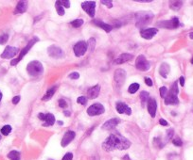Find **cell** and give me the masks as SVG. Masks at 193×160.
I'll return each mask as SVG.
<instances>
[{
    "label": "cell",
    "mask_w": 193,
    "mask_h": 160,
    "mask_svg": "<svg viewBox=\"0 0 193 160\" xmlns=\"http://www.w3.org/2000/svg\"><path fill=\"white\" fill-rule=\"evenodd\" d=\"M130 140L117 133L111 134L102 143V148L107 152L114 150H126L130 148Z\"/></svg>",
    "instance_id": "obj_1"
},
{
    "label": "cell",
    "mask_w": 193,
    "mask_h": 160,
    "mask_svg": "<svg viewBox=\"0 0 193 160\" xmlns=\"http://www.w3.org/2000/svg\"><path fill=\"white\" fill-rule=\"evenodd\" d=\"M178 92H179V89L177 86V81L173 83L170 92H168L166 97H165V104L166 105H177L179 103V99H178Z\"/></svg>",
    "instance_id": "obj_2"
},
{
    "label": "cell",
    "mask_w": 193,
    "mask_h": 160,
    "mask_svg": "<svg viewBox=\"0 0 193 160\" xmlns=\"http://www.w3.org/2000/svg\"><path fill=\"white\" fill-rule=\"evenodd\" d=\"M27 71L29 76H39L44 72V67L42 63L38 60L31 61L27 66Z\"/></svg>",
    "instance_id": "obj_3"
},
{
    "label": "cell",
    "mask_w": 193,
    "mask_h": 160,
    "mask_svg": "<svg viewBox=\"0 0 193 160\" xmlns=\"http://www.w3.org/2000/svg\"><path fill=\"white\" fill-rule=\"evenodd\" d=\"M153 18V14L149 11H142L139 12L136 15V25L137 27H143L147 25L149 23L152 22Z\"/></svg>",
    "instance_id": "obj_4"
},
{
    "label": "cell",
    "mask_w": 193,
    "mask_h": 160,
    "mask_svg": "<svg viewBox=\"0 0 193 160\" xmlns=\"http://www.w3.org/2000/svg\"><path fill=\"white\" fill-rule=\"evenodd\" d=\"M38 41V38H33L31 41H28V43L27 45V46L26 47H24L22 50H21V53H20V55H19V57H17V59H14V60H12L11 61H10V65H12V66H15L23 57H24V56H26L27 55V53L31 50V48L34 45V43Z\"/></svg>",
    "instance_id": "obj_5"
},
{
    "label": "cell",
    "mask_w": 193,
    "mask_h": 160,
    "mask_svg": "<svg viewBox=\"0 0 193 160\" xmlns=\"http://www.w3.org/2000/svg\"><path fill=\"white\" fill-rule=\"evenodd\" d=\"M136 67L140 71H148L151 68V63L147 60L143 55H140L136 60Z\"/></svg>",
    "instance_id": "obj_6"
},
{
    "label": "cell",
    "mask_w": 193,
    "mask_h": 160,
    "mask_svg": "<svg viewBox=\"0 0 193 160\" xmlns=\"http://www.w3.org/2000/svg\"><path fill=\"white\" fill-rule=\"evenodd\" d=\"M158 26L160 27H163V28H170V29H172V28H177L178 26L180 25V22H179V19L177 17H174L170 20H168V21H162V22H159L157 24Z\"/></svg>",
    "instance_id": "obj_7"
},
{
    "label": "cell",
    "mask_w": 193,
    "mask_h": 160,
    "mask_svg": "<svg viewBox=\"0 0 193 160\" xmlns=\"http://www.w3.org/2000/svg\"><path fill=\"white\" fill-rule=\"evenodd\" d=\"M105 111V108L103 107L101 104L99 103H97V104H94L92 105L91 107H89L87 108V114L89 116H97V115H100L102 113H104Z\"/></svg>",
    "instance_id": "obj_8"
},
{
    "label": "cell",
    "mask_w": 193,
    "mask_h": 160,
    "mask_svg": "<svg viewBox=\"0 0 193 160\" xmlns=\"http://www.w3.org/2000/svg\"><path fill=\"white\" fill-rule=\"evenodd\" d=\"M74 53H75V56L76 57H82L83 56L86 51H87V42L82 41H79L77 42L75 45H74Z\"/></svg>",
    "instance_id": "obj_9"
},
{
    "label": "cell",
    "mask_w": 193,
    "mask_h": 160,
    "mask_svg": "<svg viewBox=\"0 0 193 160\" xmlns=\"http://www.w3.org/2000/svg\"><path fill=\"white\" fill-rule=\"evenodd\" d=\"M82 8L85 10V12L89 16H95V10H96V2L95 1H85L82 3Z\"/></svg>",
    "instance_id": "obj_10"
},
{
    "label": "cell",
    "mask_w": 193,
    "mask_h": 160,
    "mask_svg": "<svg viewBox=\"0 0 193 160\" xmlns=\"http://www.w3.org/2000/svg\"><path fill=\"white\" fill-rule=\"evenodd\" d=\"M114 79L115 81V83L118 86H122L125 82L126 79V72L123 69H117L115 72V76H114Z\"/></svg>",
    "instance_id": "obj_11"
},
{
    "label": "cell",
    "mask_w": 193,
    "mask_h": 160,
    "mask_svg": "<svg viewBox=\"0 0 193 160\" xmlns=\"http://www.w3.org/2000/svg\"><path fill=\"white\" fill-rule=\"evenodd\" d=\"M19 52V49L17 47H13V46H7L4 50V52L1 54V57L2 59H5V60H8V59H12L14 57L17 53Z\"/></svg>",
    "instance_id": "obj_12"
},
{
    "label": "cell",
    "mask_w": 193,
    "mask_h": 160,
    "mask_svg": "<svg viewBox=\"0 0 193 160\" xmlns=\"http://www.w3.org/2000/svg\"><path fill=\"white\" fill-rule=\"evenodd\" d=\"M48 56L53 57V59H61L64 57V52L63 50L56 45H51L48 48Z\"/></svg>",
    "instance_id": "obj_13"
},
{
    "label": "cell",
    "mask_w": 193,
    "mask_h": 160,
    "mask_svg": "<svg viewBox=\"0 0 193 160\" xmlns=\"http://www.w3.org/2000/svg\"><path fill=\"white\" fill-rule=\"evenodd\" d=\"M158 32L157 28H146V29H142L140 31V35L142 38L146 40H151L153 39Z\"/></svg>",
    "instance_id": "obj_14"
},
{
    "label": "cell",
    "mask_w": 193,
    "mask_h": 160,
    "mask_svg": "<svg viewBox=\"0 0 193 160\" xmlns=\"http://www.w3.org/2000/svg\"><path fill=\"white\" fill-rule=\"evenodd\" d=\"M76 137V133L74 132V131H67V132L65 134L63 139H62V142H61V145L63 147H66L67 145L75 139Z\"/></svg>",
    "instance_id": "obj_15"
},
{
    "label": "cell",
    "mask_w": 193,
    "mask_h": 160,
    "mask_svg": "<svg viewBox=\"0 0 193 160\" xmlns=\"http://www.w3.org/2000/svg\"><path fill=\"white\" fill-rule=\"evenodd\" d=\"M115 108H116V111L120 114H123V113H125L127 115L132 114V109L125 103H122V102H118V103H116Z\"/></svg>",
    "instance_id": "obj_16"
},
{
    "label": "cell",
    "mask_w": 193,
    "mask_h": 160,
    "mask_svg": "<svg viewBox=\"0 0 193 160\" xmlns=\"http://www.w3.org/2000/svg\"><path fill=\"white\" fill-rule=\"evenodd\" d=\"M156 109H157V103L154 99H150L148 101V111H149L150 115L152 116V118L155 117L156 114Z\"/></svg>",
    "instance_id": "obj_17"
},
{
    "label": "cell",
    "mask_w": 193,
    "mask_h": 160,
    "mask_svg": "<svg viewBox=\"0 0 193 160\" xmlns=\"http://www.w3.org/2000/svg\"><path fill=\"white\" fill-rule=\"evenodd\" d=\"M120 123V119L113 118V119L107 121L106 123H104V124L102 125V129L103 130H111V129L115 128Z\"/></svg>",
    "instance_id": "obj_18"
},
{
    "label": "cell",
    "mask_w": 193,
    "mask_h": 160,
    "mask_svg": "<svg viewBox=\"0 0 193 160\" xmlns=\"http://www.w3.org/2000/svg\"><path fill=\"white\" fill-rule=\"evenodd\" d=\"M100 92V87L99 85H96L92 88H89V90L87 91V96L89 99H95L99 96Z\"/></svg>",
    "instance_id": "obj_19"
},
{
    "label": "cell",
    "mask_w": 193,
    "mask_h": 160,
    "mask_svg": "<svg viewBox=\"0 0 193 160\" xmlns=\"http://www.w3.org/2000/svg\"><path fill=\"white\" fill-rule=\"evenodd\" d=\"M132 57H133V56H132V55L128 54V53H123V54H121L120 57H117V59L115 60V62L116 64L126 63V62H128V61L132 60Z\"/></svg>",
    "instance_id": "obj_20"
},
{
    "label": "cell",
    "mask_w": 193,
    "mask_h": 160,
    "mask_svg": "<svg viewBox=\"0 0 193 160\" xmlns=\"http://www.w3.org/2000/svg\"><path fill=\"white\" fill-rule=\"evenodd\" d=\"M28 7V3L27 1H19L17 3V6L15 8V10H14L13 13L14 14H18V13H24L27 9Z\"/></svg>",
    "instance_id": "obj_21"
},
{
    "label": "cell",
    "mask_w": 193,
    "mask_h": 160,
    "mask_svg": "<svg viewBox=\"0 0 193 160\" xmlns=\"http://www.w3.org/2000/svg\"><path fill=\"white\" fill-rule=\"evenodd\" d=\"M93 24L96 25L97 26L100 27L101 29H103V30L106 31V32H110L112 30V28H113L112 25H108V24H106L104 22H102L100 20H97V19L93 20Z\"/></svg>",
    "instance_id": "obj_22"
},
{
    "label": "cell",
    "mask_w": 193,
    "mask_h": 160,
    "mask_svg": "<svg viewBox=\"0 0 193 160\" xmlns=\"http://www.w3.org/2000/svg\"><path fill=\"white\" fill-rule=\"evenodd\" d=\"M170 71V65H169V64H167V63H163V64L160 66V69H159V74H160L163 77L167 78V76H168V75H169Z\"/></svg>",
    "instance_id": "obj_23"
},
{
    "label": "cell",
    "mask_w": 193,
    "mask_h": 160,
    "mask_svg": "<svg viewBox=\"0 0 193 160\" xmlns=\"http://www.w3.org/2000/svg\"><path fill=\"white\" fill-rule=\"evenodd\" d=\"M55 123V117L54 115L51 113H48L46 114V119H44V126H51L53 125Z\"/></svg>",
    "instance_id": "obj_24"
},
{
    "label": "cell",
    "mask_w": 193,
    "mask_h": 160,
    "mask_svg": "<svg viewBox=\"0 0 193 160\" xmlns=\"http://www.w3.org/2000/svg\"><path fill=\"white\" fill-rule=\"evenodd\" d=\"M56 90H57V87H56V86H54V87H52V88H50V89L46 92V94H44V95L42 97V101H48V100H49V99L54 95Z\"/></svg>",
    "instance_id": "obj_25"
},
{
    "label": "cell",
    "mask_w": 193,
    "mask_h": 160,
    "mask_svg": "<svg viewBox=\"0 0 193 160\" xmlns=\"http://www.w3.org/2000/svg\"><path fill=\"white\" fill-rule=\"evenodd\" d=\"M8 157L10 160H20V153L18 151H11L8 154Z\"/></svg>",
    "instance_id": "obj_26"
},
{
    "label": "cell",
    "mask_w": 193,
    "mask_h": 160,
    "mask_svg": "<svg viewBox=\"0 0 193 160\" xmlns=\"http://www.w3.org/2000/svg\"><path fill=\"white\" fill-rule=\"evenodd\" d=\"M182 6H183L182 1H172V2H170V8L173 10H178L181 9Z\"/></svg>",
    "instance_id": "obj_27"
},
{
    "label": "cell",
    "mask_w": 193,
    "mask_h": 160,
    "mask_svg": "<svg viewBox=\"0 0 193 160\" xmlns=\"http://www.w3.org/2000/svg\"><path fill=\"white\" fill-rule=\"evenodd\" d=\"M139 88H140V86H139L138 83H132V84L130 85L129 89H128V92H129L130 93L133 94V93H136V92L139 90Z\"/></svg>",
    "instance_id": "obj_28"
},
{
    "label": "cell",
    "mask_w": 193,
    "mask_h": 160,
    "mask_svg": "<svg viewBox=\"0 0 193 160\" xmlns=\"http://www.w3.org/2000/svg\"><path fill=\"white\" fill-rule=\"evenodd\" d=\"M140 99L142 101V105L144 106L146 104V102H148L150 100V94L148 93L147 92H142L140 93Z\"/></svg>",
    "instance_id": "obj_29"
},
{
    "label": "cell",
    "mask_w": 193,
    "mask_h": 160,
    "mask_svg": "<svg viewBox=\"0 0 193 160\" xmlns=\"http://www.w3.org/2000/svg\"><path fill=\"white\" fill-rule=\"evenodd\" d=\"M95 45H96V41L94 38H91L89 39V41H87V49L89 48L90 52H93L94 49H95Z\"/></svg>",
    "instance_id": "obj_30"
},
{
    "label": "cell",
    "mask_w": 193,
    "mask_h": 160,
    "mask_svg": "<svg viewBox=\"0 0 193 160\" xmlns=\"http://www.w3.org/2000/svg\"><path fill=\"white\" fill-rule=\"evenodd\" d=\"M56 10H57V12H58L59 15L63 16L65 14V8L60 3H59V1H56Z\"/></svg>",
    "instance_id": "obj_31"
},
{
    "label": "cell",
    "mask_w": 193,
    "mask_h": 160,
    "mask_svg": "<svg viewBox=\"0 0 193 160\" xmlns=\"http://www.w3.org/2000/svg\"><path fill=\"white\" fill-rule=\"evenodd\" d=\"M83 24V20L82 19H76V20H74L70 23V25L73 26V27H75V28H78L80 26H82Z\"/></svg>",
    "instance_id": "obj_32"
},
{
    "label": "cell",
    "mask_w": 193,
    "mask_h": 160,
    "mask_svg": "<svg viewBox=\"0 0 193 160\" xmlns=\"http://www.w3.org/2000/svg\"><path fill=\"white\" fill-rule=\"evenodd\" d=\"M10 132H11V126L9 125V124L3 126L2 129H1V133H2V135H4V136H8Z\"/></svg>",
    "instance_id": "obj_33"
},
{
    "label": "cell",
    "mask_w": 193,
    "mask_h": 160,
    "mask_svg": "<svg viewBox=\"0 0 193 160\" xmlns=\"http://www.w3.org/2000/svg\"><path fill=\"white\" fill-rule=\"evenodd\" d=\"M8 39H9V35L8 34H2L0 35V45H4L8 41Z\"/></svg>",
    "instance_id": "obj_34"
},
{
    "label": "cell",
    "mask_w": 193,
    "mask_h": 160,
    "mask_svg": "<svg viewBox=\"0 0 193 160\" xmlns=\"http://www.w3.org/2000/svg\"><path fill=\"white\" fill-rule=\"evenodd\" d=\"M168 93V89H167V87H161L160 88V95L162 98H165L166 95Z\"/></svg>",
    "instance_id": "obj_35"
},
{
    "label": "cell",
    "mask_w": 193,
    "mask_h": 160,
    "mask_svg": "<svg viewBox=\"0 0 193 160\" xmlns=\"http://www.w3.org/2000/svg\"><path fill=\"white\" fill-rule=\"evenodd\" d=\"M77 102H78V104H80V105H85L87 103V98L84 97V96H81L77 99Z\"/></svg>",
    "instance_id": "obj_36"
},
{
    "label": "cell",
    "mask_w": 193,
    "mask_h": 160,
    "mask_svg": "<svg viewBox=\"0 0 193 160\" xmlns=\"http://www.w3.org/2000/svg\"><path fill=\"white\" fill-rule=\"evenodd\" d=\"M173 129H169L168 131H167V137H166V141H169L171 138H172V136H173Z\"/></svg>",
    "instance_id": "obj_37"
},
{
    "label": "cell",
    "mask_w": 193,
    "mask_h": 160,
    "mask_svg": "<svg viewBox=\"0 0 193 160\" xmlns=\"http://www.w3.org/2000/svg\"><path fill=\"white\" fill-rule=\"evenodd\" d=\"M59 107H60L61 108H65L67 107V103H66V101L64 100V99H60L59 100Z\"/></svg>",
    "instance_id": "obj_38"
},
{
    "label": "cell",
    "mask_w": 193,
    "mask_h": 160,
    "mask_svg": "<svg viewBox=\"0 0 193 160\" xmlns=\"http://www.w3.org/2000/svg\"><path fill=\"white\" fill-rule=\"evenodd\" d=\"M79 77H80V75H79V72H71V74L69 75V78H71V79H74V80L79 79Z\"/></svg>",
    "instance_id": "obj_39"
},
{
    "label": "cell",
    "mask_w": 193,
    "mask_h": 160,
    "mask_svg": "<svg viewBox=\"0 0 193 160\" xmlns=\"http://www.w3.org/2000/svg\"><path fill=\"white\" fill-rule=\"evenodd\" d=\"M172 143L175 145V146H178V147H180V146H182V144H183V142H182V140L180 139H173L172 140Z\"/></svg>",
    "instance_id": "obj_40"
},
{
    "label": "cell",
    "mask_w": 193,
    "mask_h": 160,
    "mask_svg": "<svg viewBox=\"0 0 193 160\" xmlns=\"http://www.w3.org/2000/svg\"><path fill=\"white\" fill-rule=\"evenodd\" d=\"M101 4H104V5H106L108 8H112L113 7V2L111 1V0H101Z\"/></svg>",
    "instance_id": "obj_41"
},
{
    "label": "cell",
    "mask_w": 193,
    "mask_h": 160,
    "mask_svg": "<svg viewBox=\"0 0 193 160\" xmlns=\"http://www.w3.org/2000/svg\"><path fill=\"white\" fill-rule=\"evenodd\" d=\"M72 159H73V154L72 153H67L63 157V160H72Z\"/></svg>",
    "instance_id": "obj_42"
},
{
    "label": "cell",
    "mask_w": 193,
    "mask_h": 160,
    "mask_svg": "<svg viewBox=\"0 0 193 160\" xmlns=\"http://www.w3.org/2000/svg\"><path fill=\"white\" fill-rule=\"evenodd\" d=\"M59 3H60L62 6H64V8H69L70 7V2L68 1V0H67V1H64V0H62V1H59Z\"/></svg>",
    "instance_id": "obj_43"
},
{
    "label": "cell",
    "mask_w": 193,
    "mask_h": 160,
    "mask_svg": "<svg viewBox=\"0 0 193 160\" xmlns=\"http://www.w3.org/2000/svg\"><path fill=\"white\" fill-rule=\"evenodd\" d=\"M145 83L147 84V86L152 87L153 86V80L150 77H145Z\"/></svg>",
    "instance_id": "obj_44"
},
{
    "label": "cell",
    "mask_w": 193,
    "mask_h": 160,
    "mask_svg": "<svg viewBox=\"0 0 193 160\" xmlns=\"http://www.w3.org/2000/svg\"><path fill=\"white\" fill-rule=\"evenodd\" d=\"M19 101H20V96H14L13 98H12V104H14V105H16V104H18L19 103Z\"/></svg>",
    "instance_id": "obj_45"
},
{
    "label": "cell",
    "mask_w": 193,
    "mask_h": 160,
    "mask_svg": "<svg viewBox=\"0 0 193 160\" xmlns=\"http://www.w3.org/2000/svg\"><path fill=\"white\" fill-rule=\"evenodd\" d=\"M159 123H160L161 125H163V126H167V125H169L168 122H167V121H165L164 119H161V120L159 121Z\"/></svg>",
    "instance_id": "obj_46"
},
{
    "label": "cell",
    "mask_w": 193,
    "mask_h": 160,
    "mask_svg": "<svg viewBox=\"0 0 193 160\" xmlns=\"http://www.w3.org/2000/svg\"><path fill=\"white\" fill-rule=\"evenodd\" d=\"M38 118L42 121H44V119H46V114H44V113H39L38 114Z\"/></svg>",
    "instance_id": "obj_47"
},
{
    "label": "cell",
    "mask_w": 193,
    "mask_h": 160,
    "mask_svg": "<svg viewBox=\"0 0 193 160\" xmlns=\"http://www.w3.org/2000/svg\"><path fill=\"white\" fill-rule=\"evenodd\" d=\"M179 82H180L181 86L184 87V85H185V77H184V76H181V77L179 78Z\"/></svg>",
    "instance_id": "obj_48"
},
{
    "label": "cell",
    "mask_w": 193,
    "mask_h": 160,
    "mask_svg": "<svg viewBox=\"0 0 193 160\" xmlns=\"http://www.w3.org/2000/svg\"><path fill=\"white\" fill-rule=\"evenodd\" d=\"M137 2H147V3H150V2H152V0H136Z\"/></svg>",
    "instance_id": "obj_49"
},
{
    "label": "cell",
    "mask_w": 193,
    "mask_h": 160,
    "mask_svg": "<svg viewBox=\"0 0 193 160\" xmlns=\"http://www.w3.org/2000/svg\"><path fill=\"white\" fill-rule=\"evenodd\" d=\"M91 160H99V155L97 154V155L92 156V157H91Z\"/></svg>",
    "instance_id": "obj_50"
},
{
    "label": "cell",
    "mask_w": 193,
    "mask_h": 160,
    "mask_svg": "<svg viewBox=\"0 0 193 160\" xmlns=\"http://www.w3.org/2000/svg\"><path fill=\"white\" fill-rule=\"evenodd\" d=\"M64 113H65V115H67V116H69V115H70V113H69V112H66V111H65Z\"/></svg>",
    "instance_id": "obj_51"
},
{
    "label": "cell",
    "mask_w": 193,
    "mask_h": 160,
    "mask_svg": "<svg viewBox=\"0 0 193 160\" xmlns=\"http://www.w3.org/2000/svg\"><path fill=\"white\" fill-rule=\"evenodd\" d=\"M1 99H2V93H1V92H0V101H1Z\"/></svg>",
    "instance_id": "obj_52"
},
{
    "label": "cell",
    "mask_w": 193,
    "mask_h": 160,
    "mask_svg": "<svg viewBox=\"0 0 193 160\" xmlns=\"http://www.w3.org/2000/svg\"><path fill=\"white\" fill-rule=\"evenodd\" d=\"M58 123L60 124V125H62V124H63V122H58Z\"/></svg>",
    "instance_id": "obj_53"
},
{
    "label": "cell",
    "mask_w": 193,
    "mask_h": 160,
    "mask_svg": "<svg viewBox=\"0 0 193 160\" xmlns=\"http://www.w3.org/2000/svg\"><path fill=\"white\" fill-rule=\"evenodd\" d=\"M191 63L193 64V57H192V59H191Z\"/></svg>",
    "instance_id": "obj_54"
},
{
    "label": "cell",
    "mask_w": 193,
    "mask_h": 160,
    "mask_svg": "<svg viewBox=\"0 0 193 160\" xmlns=\"http://www.w3.org/2000/svg\"><path fill=\"white\" fill-rule=\"evenodd\" d=\"M0 139H1V135H0Z\"/></svg>",
    "instance_id": "obj_55"
}]
</instances>
